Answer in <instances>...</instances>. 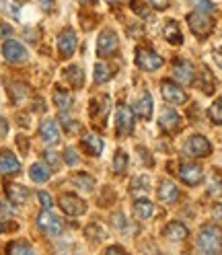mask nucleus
I'll return each instance as SVG.
<instances>
[{
	"label": "nucleus",
	"mask_w": 222,
	"mask_h": 255,
	"mask_svg": "<svg viewBox=\"0 0 222 255\" xmlns=\"http://www.w3.org/2000/svg\"><path fill=\"white\" fill-rule=\"evenodd\" d=\"M198 249L202 253H222V229L216 225H206L198 233Z\"/></svg>",
	"instance_id": "obj_1"
},
{
	"label": "nucleus",
	"mask_w": 222,
	"mask_h": 255,
	"mask_svg": "<svg viewBox=\"0 0 222 255\" xmlns=\"http://www.w3.org/2000/svg\"><path fill=\"white\" fill-rule=\"evenodd\" d=\"M187 25L192 29V33L198 37V39H206L212 35L214 31V21L208 12H202V10H194L187 14Z\"/></svg>",
	"instance_id": "obj_2"
},
{
	"label": "nucleus",
	"mask_w": 222,
	"mask_h": 255,
	"mask_svg": "<svg viewBox=\"0 0 222 255\" xmlns=\"http://www.w3.org/2000/svg\"><path fill=\"white\" fill-rule=\"evenodd\" d=\"M136 66L140 68V70H144V72H154V70H158L165 64V60L158 56L152 47H148V45H142V47H136Z\"/></svg>",
	"instance_id": "obj_3"
},
{
	"label": "nucleus",
	"mask_w": 222,
	"mask_h": 255,
	"mask_svg": "<svg viewBox=\"0 0 222 255\" xmlns=\"http://www.w3.org/2000/svg\"><path fill=\"white\" fill-rule=\"evenodd\" d=\"M183 150H185V154L194 156V158H206V156L212 154V144H210V140L206 138V136L194 134V136H189L185 140Z\"/></svg>",
	"instance_id": "obj_4"
},
{
	"label": "nucleus",
	"mask_w": 222,
	"mask_h": 255,
	"mask_svg": "<svg viewBox=\"0 0 222 255\" xmlns=\"http://www.w3.org/2000/svg\"><path fill=\"white\" fill-rule=\"evenodd\" d=\"M115 132L119 138H125L134 132V109L121 103L115 111Z\"/></svg>",
	"instance_id": "obj_5"
},
{
	"label": "nucleus",
	"mask_w": 222,
	"mask_h": 255,
	"mask_svg": "<svg viewBox=\"0 0 222 255\" xmlns=\"http://www.w3.org/2000/svg\"><path fill=\"white\" fill-rule=\"evenodd\" d=\"M119 50V39L113 29H103L97 39V56L99 58H109Z\"/></svg>",
	"instance_id": "obj_6"
},
{
	"label": "nucleus",
	"mask_w": 222,
	"mask_h": 255,
	"mask_svg": "<svg viewBox=\"0 0 222 255\" xmlns=\"http://www.w3.org/2000/svg\"><path fill=\"white\" fill-rule=\"evenodd\" d=\"M161 95H163V99L167 103H171V105L187 103V93L175 81H169V78H163L161 81Z\"/></svg>",
	"instance_id": "obj_7"
},
{
	"label": "nucleus",
	"mask_w": 222,
	"mask_h": 255,
	"mask_svg": "<svg viewBox=\"0 0 222 255\" xmlns=\"http://www.w3.org/2000/svg\"><path fill=\"white\" fill-rule=\"evenodd\" d=\"M177 175L179 179L185 183V185H200L204 181V169L198 165V163H189V161H183L179 163L177 167Z\"/></svg>",
	"instance_id": "obj_8"
},
{
	"label": "nucleus",
	"mask_w": 222,
	"mask_h": 255,
	"mask_svg": "<svg viewBox=\"0 0 222 255\" xmlns=\"http://www.w3.org/2000/svg\"><path fill=\"white\" fill-rule=\"evenodd\" d=\"M158 128L167 134H177L183 128V118L173 107H165L158 116Z\"/></svg>",
	"instance_id": "obj_9"
},
{
	"label": "nucleus",
	"mask_w": 222,
	"mask_h": 255,
	"mask_svg": "<svg viewBox=\"0 0 222 255\" xmlns=\"http://www.w3.org/2000/svg\"><path fill=\"white\" fill-rule=\"evenodd\" d=\"M58 204H60L62 212L68 214V216H83L87 212L85 200H81V198L74 196V194H62L60 200H58Z\"/></svg>",
	"instance_id": "obj_10"
},
{
	"label": "nucleus",
	"mask_w": 222,
	"mask_h": 255,
	"mask_svg": "<svg viewBox=\"0 0 222 255\" xmlns=\"http://www.w3.org/2000/svg\"><path fill=\"white\" fill-rule=\"evenodd\" d=\"M76 45H78V39H76L74 29H70V27L62 29L60 35H58V54H60V58H64V60L70 58L76 52Z\"/></svg>",
	"instance_id": "obj_11"
},
{
	"label": "nucleus",
	"mask_w": 222,
	"mask_h": 255,
	"mask_svg": "<svg viewBox=\"0 0 222 255\" xmlns=\"http://www.w3.org/2000/svg\"><path fill=\"white\" fill-rule=\"evenodd\" d=\"M2 56L10 64H21V62H25L29 58L27 47L17 39H8V41L2 43Z\"/></svg>",
	"instance_id": "obj_12"
},
{
	"label": "nucleus",
	"mask_w": 222,
	"mask_h": 255,
	"mask_svg": "<svg viewBox=\"0 0 222 255\" xmlns=\"http://www.w3.org/2000/svg\"><path fill=\"white\" fill-rule=\"evenodd\" d=\"M37 227H39L45 235H50V237H58V235L62 233V229H64L62 220H60L54 212L45 210V208H43V212L37 216Z\"/></svg>",
	"instance_id": "obj_13"
},
{
	"label": "nucleus",
	"mask_w": 222,
	"mask_h": 255,
	"mask_svg": "<svg viewBox=\"0 0 222 255\" xmlns=\"http://www.w3.org/2000/svg\"><path fill=\"white\" fill-rule=\"evenodd\" d=\"M132 109H134V114H136L138 118H142L144 122H148V120L152 118V111H154V101H152L150 91H142L138 97H136Z\"/></svg>",
	"instance_id": "obj_14"
},
{
	"label": "nucleus",
	"mask_w": 222,
	"mask_h": 255,
	"mask_svg": "<svg viewBox=\"0 0 222 255\" xmlns=\"http://www.w3.org/2000/svg\"><path fill=\"white\" fill-rule=\"evenodd\" d=\"M173 76L181 85H194L196 83V70L187 60H177L173 64Z\"/></svg>",
	"instance_id": "obj_15"
},
{
	"label": "nucleus",
	"mask_w": 222,
	"mask_h": 255,
	"mask_svg": "<svg viewBox=\"0 0 222 255\" xmlns=\"http://www.w3.org/2000/svg\"><path fill=\"white\" fill-rule=\"evenodd\" d=\"M156 198L163 204H175L179 200V187L171 179H161L156 187Z\"/></svg>",
	"instance_id": "obj_16"
},
{
	"label": "nucleus",
	"mask_w": 222,
	"mask_h": 255,
	"mask_svg": "<svg viewBox=\"0 0 222 255\" xmlns=\"http://www.w3.org/2000/svg\"><path fill=\"white\" fill-rule=\"evenodd\" d=\"M187 235H189L187 227L183 225V222H179V220H171L169 225L163 229V237L167 239V241H171V243H181V241H185Z\"/></svg>",
	"instance_id": "obj_17"
},
{
	"label": "nucleus",
	"mask_w": 222,
	"mask_h": 255,
	"mask_svg": "<svg viewBox=\"0 0 222 255\" xmlns=\"http://www.w3.org/2000/svg\"><path fill=\"white\" fill-rule=\"evenodd\" d=\"M39 136L41 140L45 142V144H56V142H60V128L54 120L45 118L41 124H39Z\"/></svg>",
	"instance_id": "obj_18"
},
{
	"label": "nucleus",
	"mask_w": 222,
	"mask_h": 255,
	"mask_svg": "<svg viewBox=\"0 0 222 255\" xmlns=\"http://www.w3.org/2000/svg\"><path fill=\"white\" fill-rule=\"evenodd\" d=\"M21 171L19 158L14 156L10 150H0V173L2 175H14Z\"/></svg>",
	"instance_id": "obj_19"
},
{
	"label": "nucleus",
	"mask_w": 222,
	"mask_h": 255,
	"mask_svg": "<svg viewBox=\"0 0 222 255\" xmlns=\"http://www.w3.org/2000/svg\"><path fill=\"white\" fill-rule=\"evenodd\" d=\"M4 191H6L8 202H10V204H14V206H23V204H27V200H29V189H27L25 185H19V183H8Z\"/></svg>",
	"instance_id": "obj_20"
},
{
	"label": "nucleus",
	"mask_w": 222,
	"mask_h": 255,
	"mask_svg": "<svg viewBox=\"0 0 222 255\" xmlns=\"http://www.w3.org/2000/svg\"><path fill=\"white\" fill-rule=\"evenodd\" d=\"M163 37H165L171 45H181V43H183V33H181L179 23H177L175 19L165 21V25H163Z\"/></svg>",
	"instance_id": "obj_21"
},
{
	"label": "nucleus",
	"mask_w": 222,
	"mask_h": 255,
	"mask_svg": "<svg viewBox=\"0 0 222 255\" xmlns=\"http://www.w3.org/2000/svg\"><path fill=\"white\" fill-rule=\"evenodd\" d=\"M132 214H134L136 220H148L154 214V204L146 198H138L132 204Z\"/></svg>",
	"instance_id": "obj_22"
},
{
	"label": "nucleus",
	"mask_w": 222,
	"mask_h": 255,
	"mask_svg": "<svg viewBox=\"0 0 222 255\" xmlns=\"http://www.w3.org/2000/svg\"><path fill=\"white\" fill-rule=\"evenodd\" d=\"M109 107H111L109 95H101V97H95V99L91 101V118H95V120H105Z\"/></svg>",
	"instance_id": "obj_23"
},
{
	"label": "nucleus",
	"mask_w": 222,
	"mask_h": 255,
	"mask_svg": "<svg viewBox=\"0 0 222 255\" xmlns=\"http://www.w3.org/2000/svg\"><path fill=\"white\" fill-rule=\"evenodd\" d=\"M29 177H31V181H35V183H45V181H50L52 171L45 163H33L29 167Z\"/></svg>",
	"instance_id": "obj_24"
},
{
	"label": "nucleus",
	"mask_w": 222,
	"mask_h": 255,
	"mask_svg": "<svg viewBox=\"0 0 222 255\" xmlns=\"http://www.w3.org/2000/svg\"><path fill=\"white\" fill-rule=\"evenodd\" d=\"M83 146L91 156H99L103 152V140L97 134H85L83 136Z\"/></svg>",
	"instance_id": "obj_25"
},
{
	"label": "nucleus",
	"mask_w": 222,
	"mask_h": 255,
	"mask_svg": "<svg viewBox=\"0 0 222 255\" xmlns=\"http://www.w3.org/2000/svg\"><path fill=\"white\" fill-rule=\"evenodd\" d=\"M64 78L74 89H83V85H85V72L81 66H68L64 70Z\"/></svg>",
	"instance_id": "obj_26"
},
{
	"label": "nucleus",
	"mask_w": 222,
	"mask_h": 255,
	"mask_svg": "<svg viewBox=\"0 0 222 255\" xmlns=\"http://www.w3.org/2000/svg\"><path fill=\"white\" fill-rule=\"evenodd\" d=\"M85 237L89 239L91 243H101V241H105L109 235H107V231H105L101 225H97V222H95V225H89V227L85 229Z\"/></svg>",
	"instance_id": "obj_27"
},
{
	"label": "nucleus",
	"mask_w": 222,
	"mask_h": 255,
	"mask_svg": "<svg viewBox=\"0 0 222 255\" xmlns=\"http://www.w3.org/2000/svg\"><path fill=\"white\" fill-rule=\"evenodd\" d=\"M111 76H113V72H111L109 64H105V62H97V64H95V74H93V78H95V83H97V85L107 83Z\"/></svg>",
	"instance_id": "obj_28"
},
{
	"label": "nucleus",
	"mask_w": 222,
	"mask_h": 255,
	"mask_svg": "<svg viewBox=\"0 0 222 255\" xmlns=\"http://www.w3.org/2000/svg\"><path fill=\"white\" fill-rule=\"evenodd\" d=\"M72 183L78 189H83V191H93L95 189V179L91 177L89 173H74L72 175Z\"/></svg>",
	"instance_id": "obj_29"
},
{
	"label": "nucleus",
	"mask_w": 222,
	"mask_h": 255,
	"mask_svg": "<svg viewBox=\"0 0 222 255\" xmlns=\"http://www.w3.org/2000/svg\"><path fill=\"white\" fill-rule=\"evenodd\" d=\"M208 194L218 198L222 196V171L220 169H214L212 175H210V181H208Z\"/></svg>",
	"instance_id": "obj_30"
},
{
	"label": "nucleus",
	"mask_w": 222,
	"mask_h": 255,
	"mask_svg": "<svg viewBox=\"0 0 222 255\" xmlns=\"http://www.w3.org/2000/svg\"><path fill=\"white\" fill-rule=\"evenodd\" d=\"M54 105H56L60 111L70 109V105H72V95L66 93L64 89H56V91H54Z\"/></svg>",
	"instance_id": "obj_31"
},
{
	"label": "nucleus",
	"mask_w": 222,
	"mask_h": 255,
	"mask_svg": "<svg viewBox=\"0 0 222 255\" xmlns=\"http://www.w3.org/2000/svg\"><path fill=\"white\" fill-rule=\"evenodd\" d=\"M128 163H130L128 152L119 148V150L115 152V156H113V171H115L117 175H123V173H125V169H128Z\"/></svg>",
	"instance_id": "obj_32"
},
{
	"label": "nucleus",
	"mask_w": 222,
	"mask_h": 255,
	"mask_svg": "<svg viewBox=\"0 0 222 255\" xmlns=\"http://www.w3.org/2000/svg\"><path fill=\"white\" fill-rule=\"evenodd\" d=\"M150 189V179L148 175H138V177L132 179V194H146V191Z\"/></svg>",
	"instance_id": "obj_33"
},
{
	"label": "nucleus",
	"mask_w": 222,
	"mask_h": 255,
	"mask_svg": "<svg viewBox=\"0 0 222 255\" xmlns=\"http://www.w3.org/2000/svg\"><path fill=\"white\" fill-rule=\"evenodd\" d=\"M8 253H14V255H31V253H35L33 247H31L27 241H12L8 247H6Z\"/></svg>",
	"instance_id": "obj_34"
},
{
	"label": "nucleus",
	"mask_w": 222,
	"mask_h": 255,
	"mask_svg": "<svg viewBox=\"0 0 222 255\" xmlns=\"http://www.w3.org/2000/svg\"><path fill=\"white\" fill-rule=\"evenodd\" d=\"M130 8L138 14V17H142V19H150V17H152V12L148 10V6L142 2V0H132V2H130Z\"/></svg>",
	"instance_id": "obj_35"
},
{
	"label": "nucleus",
	"mask_w": 222,
	"mask_h": 255,
	"mask_svg": "<svg viewBox=\"0 0 222 255\" xmlns=\"http://www.w3.org/2000/svg\"><path fill=\"white\" fill-rule=\"evenodd\" d=\"M208 118H210V122H212V124L222 126V101H218V103L210 105V109H208Z\"/></svg>",
	"instance_id": "obj_36"
},
{
	"label": "nucleus",
	"mask_w": 222,
	"mask_h": 255,
	"mask_svg": "<svg viewBox=\"0 0 222 255\" xmlns=\"http://www.w3.org/2000/svg\"><path fill=\"white\" fill-rule=\"evenodd\" d=\"M202 91L208 93V95L214 91V76H212V72L208 68L202 70Z\"/></svg>",
	"instance_id": "obj_37"
},
{
	"label": "nucleus",
	"mask_w": 222,
	"mask_h": 255,
	"mask_svg": "<svg viewBox=\"0 0 222 255\" xmlns=\"http://www.w3.org/2000/svg\"><path fill=\"white\" fill-rule=\"evenodd\" d=\"M8 93H10V97H12L14 103H19L21 99L27 97V89H25L23 85H12V87L8 89Z\"/></svg>",
	"instance_id": "obj_38"
},
{
	"label": "nucleus",
	"mask_w": 222,
	"mask_h": 255,
	"mask_svg": "<svg viewBox=\"0 0 222 255\" xmlns=\"http://www.w3.org/2000/svg\"><path fill=\"white\" fill-rule=\"evenodd\" d=\"M60 124L64 126L68 132H78V130H81V126H78L74 120H70V118L64 114V111H62V114H60Z\"/></svg>",
	"instance_id": "obj_39"
},
{
	"label": "nucleus",
	"mask_w": 222,
	"mask_h": 255,
	"mask_svg": "<svg viewBox=\"0 0 222 255\" xmlns=\"http://www.w3.org/2000/svg\"><path fill=\"white\" fill-rule=\"evenodd\" d=\"M194 4H196V8L202 10V12H214V10H216L214 2H210V0H194Z\"/></svg>",
	"instance_id": "obj_40"
},
{
	"label": "nucleus",
	"mask_w": 222,
	"mask_h": 255,
	"mask_svg": "<svg viewBox=\"0 0 222 255\" xmlns=\"http://www.w3.org/2000/svg\"><path fill=\"white\" fill-rule=\"evenodd\" d=\"M37 198H39V202H41V206H43L45 210H50L52 206H54V200H52V196L47 194V191H39Z\"/></svg>",
	"instance_id": "obj_41"
},
{
	"label": "nucleus",
	"mask_w": 222,
	"mask_h": 255,
	"mask_svg": "<svg viewBox=\"0 0 222 255\" xmlns=\"http://www.w3.org/2000/svg\"><path fill=\"white\" fill-rule=\"evenodd\" d=\"M64 161H66V165H70V167H74V165L78 163V154H76L74 148H66V150H64Z\"/></svg>",
	"instance_id": "obj_42"
},
{
	"label": "nucleus",
	"mask_w": 222,
	"mask_h": 255,
	"mask_svg": "<svg viewBox=\"0 0 222 255\" xmlns=\"http://www.w3.org/2000/svg\"><path fill=\"white\" fill-rule=\"evenodd\" d=\"M43 158L47 163H50L52 167H58L60 165V156H58V152H54V150H45L43 152Z\"/></svg>",
	"instance_id": "obj_43"
},
{
	"label": "nucleus",
	"mask_w": 222,
	"mask_h": 255,
	"mask_svg": "<svg viewBox=\"0 0 222 255\" xmlns=\"http://www.w3.org/2000/svg\"><path fill=\"white\" fill-rule=\"evenodd\" d=\"M10 229H17V225H14V222H10L6 216L0 214V233H6V231H10Z\"/></svg>",
	"instance_id": "obj_44"
},
{
	"label": "nucleus",
	"mask_w": 222,
	"mask_h": 255,
	"mask_svg": "<svg viewBox=\"0 0 222 255\" xmlns=\"http://www.w3.org/2000/svg\"><path fill=\"white\" fill-rule=\"evenodd\" d=\"M125 218H123V214H113V225L115 227H119L121 231H125V229H128V222H123Z\"/></svg>",
	"instance_id": "obj_45"
},
{
	"label": "nucleus",
	"mask_w": 222,
	"mask_h": 255,
	"mask_svg": "<svg viewBox=\"0 0 222 255\" xmlns=\"http://www.w3.org/2000/svg\"><path fill=\"white\" fill-rule=\"evenodd\" d=\"M150 4L156 10H165V8H169V0H150Z\"/></svg>",
	"instance_id": "obj_46"
},
{
	"label": "nucleus",
	"mask_w": 222,
	"mask_h": 255,
	"mask_svg": "<svg viewBox=\"0 0 222 255\" xmlns=\"http://www.w3.org/2000/svg\"><path fill=\"white\" fill-rule=\"evenodd\" d=\"M212 218L222 225V204H216L214 208H212Z\"/></svg>",
	"instance_id": "obj_47"
},
{
	"label": "nucleus",
	"mask_w": 222,
	"mask_h": 255,
	"mask_svg": "<svg viewBox=\"0 0 222 255\" xmlns=\"http://www.w3.org/2000/svg\"><path fill=\"white\" fill-rule=\"evenodd\" d=\"M12 35V27L10 25H0V39H2V37H10Z\"/></svg>",
	"instance_id": "obj_48"
},
{
	"label": "nucleus",
	"mask_w": 222,
	"mask_h": 255,
	"mask_svg": "<svg viewBox=\"0 0 222 255\" xmlns=\"http://www.w3.org/2000/svg\"><path fill=\"white\" fill-rule=\"evenodd\" d=\"M17 144H19L21 152H27V150H29V142H27L25 136H19V138H17Z\"/></svg>",
	"instance_id": "obj_49"
},
{
	"label": "nucleus",
	"mask_w": 222,
	"mask_h": 255,
	"mask_svg": "<svg viewBox=\"0 0 222 255\" xmlns=\"http://www.w3.org/2000/svg\"><path fill=\"white\" fill-rule=\"evenodd\" d=\"M4 4H6V10H8V12H12L14 17H17V14H19V6L14 4V2H10V0H4Z\"/></svg>",
	"instance_id": "obj_50"
},
{
	"label": "nucleus",
	"mask_w": 222,
	"mask_h": 255,
	"mask_svg": "<svg viewBox=\"0 0 222 255\" xmlns=\"http://www.w3.org/2000/svg\"><path fill=\"white\" fill-rule=\"evenodd\" d=\"M54 2H56V0H39V4H41L43 10H52L54 8Z\"/></svg>",
	"instance_id": "obj_51"
},
{
	"label": "nucleus",
	"mask_w": 222,
	"mask_h": 255,
	"mask_svg": "<svg viewBox=\"0 0 222 255\" xmlns=\"http://www.w3.org/2000/svg\"><path fill=\"white\" fill-rule=\"evenodd\" d=\"M105 253H125V249L121 245H111V247L105 249Z\"/></svg>",
	"instance_id": "obj_52"
},
{
	"label": "nucleus",
	"mask_w": 222,
	"mask_h": 255,
	"mask_svg": "<svg viewBox=\"0 0 222 255\" xmlns=\"http://www.w3.org/2000/svg\"><path fill=\"white\" fill-rule=\"evenodd\" d=\"M6 132H8V124L4 118H0V136H6Z\"/></svg>",
	"instance_id": "obj_53"
},
{
	"label": "nucleus",
	"mask_w": 222,
	"mask_h": 255,
	"mask_svg": "<svg viewBox=\"0 0 222 255\" xmlns=\"http://www.w3.org/2000/svg\"><path fill=\"white\" fill-rule=\"evenodd\" d=\"M214 58H216V62L220 64V68H222V47H218V50H214Z\"/></svg>",
	"instance_id": "obj_54"
},
{
	"label": "nucleus",
	"mask_w": 222,
	"mask_h": 255,
	"mask_svg": "<svg viewBox=\"0 0 222 255\" xmlns=\"http://www.w3.org/2000/svg\"><path fill=\"white\" fill-rule=\"evenodd\" d=\"M109 4H117V2H121V0H107Z\"/></svg>",
	"instance_id": "obj_55"
},
{
	"label": "nucleus",
	"mask_w": 222,
	"mask_h": 255,
	"mask_svg": "<svg viewBox=\"0 0 222 255\" xmlns=\"http://www.w3.org/2000/svg\"><path fill=\"white\" fill-rule=\"evenodd\" d=\"M81 2H93V0H81Z\"/></svg>",
	"instance_id": "obj_56"
}]
</instances>
